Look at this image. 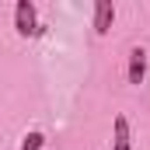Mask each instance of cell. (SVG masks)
Listing matches in <instances>:
<instances>
[{
	"instance_id": "1",
	"label": "cell",
	"mask_w": 150,
	"mask_h": 150,
	"mask_svg": "<svg viewBox=\"0 0 150 150\" xmlns=\"http://www.w3.org/2000/svg\"><path fill=\"white\" fill-rule=\"evenodd\" d=\"M14 28H18V35H25V38L38 35V14H35L32 0H18V7H14Z\"/></svg>"
},
{
	"instance_id": "2",
	"label": "cell",
	"mask_w": 150,
	"mask_h": 150,
	"mask_svg": "<svg viewBox=\"0 0 150 150\" xmlns=\"http://www.w3.org/2000/svg\"><path fill=\"white\" fill-rule=\"evenodd\" d=\"M129 147H133L129 119L126 115H115V122H112V150H129Z\"/></svg>"
},
{
	"instance_id": "3",
	"label": "cell",
	"mask_w": 150,
	"mask_h": 150,
	"mask_svg": "<svg viewBox=\"0 0 150 150\" xmlns=\"http://www.w3.org/2000/svg\"><path fill=\"white\" fill-rule=\"evenodd\" d=\"M112 21H115V7L108 0H98V4H94V32L105 35V32L112 28Z\"/></svg>"
},
{
	"instance_id": "4",
	"label": "cell",
	"mask_w": 150,
	"mask_h": 150,
	"mask_svg": "<svg viewBox=\"0 0 150 150\" xmlns=\"http://www.w3.org/2000/svg\"><path fill=\"white\" fill-rule=\"evenodd\" d=\"M129 84H143V77H147V52L143 49H133L129 52Z\"/></svg>"
},
{
	"instance_id": "5",
	"label": "cell",
	"mask_w": 150,
	"mask_h": 150,
	"mask_svg": "<svg viewBox=\"0 0 150 150\" xmlns=\"http://www.w3.org/2000/svg\"><path fill=\"white\" fill-rule=\"evenodd\" d=\"M42 143H45V136H42V133H28V136H25V143H21V150H42Z\"/></svg>"
}]
</instances>
